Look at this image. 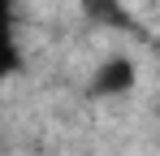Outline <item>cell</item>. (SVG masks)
Listing matches in <instances>:
<instances>
[{"mask_svg":"<svg viewBox=\"0 0 160 156\" xmlns=\"http://www.w3.org/2000/svg\"><path fill=\"white\" fill-rule=\"evenodd\" d=\"M130 87H134V61L130 56H108L104 65L91 74V96H100V100L126 96Z\"/></svg>","mask_w":160,"mask_h":156,"instance_id":"cell-1","label":"cell"},{"mask_svg":"<svg viewBox=\"0 0 160 156\" xmlns=\"http://www.w3.org/2000/svg\"><path fill=\"white\" fill-rule=\"evenodd\" d=\"M82 13L91 18L95 26H108V30H138V22L130 18V9L121 0H78Z\"/></svg>","mask_w":160,"mask_h":156,"instance_id":"cell-2","label":"cell"}]
</instances>
